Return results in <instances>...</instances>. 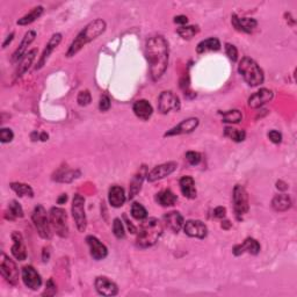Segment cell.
I'll return each mask as SVG.
<instances>
[{
	"label": "cell",
	"mask_w": 297,
	"mask_h": 297,
	"mask_svg": "<svg viewBox=\"0 0 297 297\" xmlns=\"http://www.w3.org/2000/svg\"><path fill=\"white\" fill-rule=\"evenodd\" d=\"M145 56L150 65L151 79L159 80L166 72L170 58V47L164 36H152L146 41Z\"/></svg>",
	"instance_id": "cell-1"
},
{
	"label": "cell",
	"mask_w": 297,
	"mask_h": 297,
	"mask_svg": "<svg viewBox=\"0 0 297 297\" xmlns=\"http://www.w3.org/2000/svg\"><path fill=\"white\" fill-rule=\"evenodd\" d=\"M107 28V24L102 19H96L92 22H90L78 34L77 38L73 40V42L70 45L69 50H67L66 56L67 57H73L76 56L79 51L81 50L85 45L91 43L93 40L99 38L100 35H102L105 33Z\"/></svg>",
	"instance_id": "cell-2"
},
{
	"label": "cell",
	"mask_w": 297,
	"mask_h": 297,
	"mask_svg": "<svg viewBox=\"0 0 297 297\" xmlns=\"http://www.w3.org/2000/svg\"><path fill=\"white\" fill-rule=\"evenodd\" d=\"M161 235H163V225H161L160 220L151 217V218L144 220L140 225L136 245L140 249H148L157 243Z\"/></svg>",
	"instance_id": "cell-3"
},
{
	"label": "cell",
	"mask_w": 297,
	"mask_h": 297,
	"mask_svg": "<svg viewBox=\"0 0 297 297\" xmlns=\"http://www.w3.org/2000/svg\"><path fill=\"white\" fill-rule=\"evenodd\" d=\"M238 72L246 81L247 85L256 87L264 82V72L257 62L250 57H244L238 65Z\"/></svg>",
	"instance_id": "cell-4"
},
{
	"label": "cell",
	"mask_w": 297,
	"mask_h": 297,
	"mask_svg": "<svg viewBox=\"0 0 297 297\" xmlns=\"http://www.w3.org/2000/svg\"><path fill=\"white\" fill-rule=\"evenodd\" d=\"M32 219L35 225L36 230H38L40 237L43 239H50L51 238V224L50 218H49L47 210L44 209L43 206L38 204L35 209L33 211Z\"/></svg>",
	"instance_id": "cell-5"
},
{
	"label": "cell",
	"mask_w": 297,
	"mask_h": 297,
	"mask_svg": "<svg viewBox=\"0 0 297 297\" xmlns=\"http://www.w3.org/2000/svg\"><path fill=\"white\" fill-rule=\"evenodd\" d=\"M49 218H50L51 228L59 237L65 238L69 236V224H67V215L65 210L58 207L51 208L50 213H49Z\"/></svg>",
	"instance_id": "cell-6"
},
{
	"label": "cell",
	"mask_w": 297,
	"mask_h": 297,
	"mask_svg": "<svg viewBox=\"0 0 297 297\" xmlns=\"http://www.w3.org/2000/svg\"><path fill=\"white\" fill-rule=\"evenodd\" d=\"M0 274L5 278L6 282L11 286H17L19 283V268L10 257L1 253V262H0Z\"/></svg>",
	"instance_id": "cell-7"
},
{
	"label": "cell",
	"mask_w": 297,
	"mask_h": 297,
	"mask_svg": "<svg viewBox=\"0 0 297 297\" xmlns=\"http://www.w3.org/2000/svg\"><path fill=\"white\" fill-rule=\"evenodd\" d=\"M72 216L75 219L76 226L79 232H84L86 230L87 219L85 214V198L80 194H76L72 201Z\"/></svg>",
	"instance_id": "cell-8"
},
{
	"label": "cell",
	"mask_w": 297,
	"mask_h": 297,
	"mask_svg": "<svg viewBox=\"0 0 297 297\" xmlns=\"http://www.w3.org/2000/svg\"><path fill=\"white\" fill-rule=\"evenodd\" d=\"M181 107L179 97L176 96L172 91H164L159 96L158 109L161 114H167L170 112H178Z\"/></svg>",
	"instance_id": "cell-9"
},
{
	"label": "cell",
	"mask_w": 297,
	"mask_h": 297,
	"mask_svg": "<svg viewBox=\"0 0 297 297\" xmlns=\"http://www.w3.org/2000/svg\"><path fill=\"white\" fill-rule=\"evenodd\" d=\"M232 198H234V209L236 215L238 217L245 215L250 209L249 195H247L246 189L240 185L235 186Z\"/></svg>",
	"instance_id": "cell-10"
},
{
	"label": "cell",
	"mask_w": 297,
	"mask_h": 297,
	"mask_svg": "<svg viewBox=\"0 0 297 297\" xmlns=\"http://www.w3.org/2000/svg\"><path fill=\"white\" fill-rule=\"evenodd\" d=\"M177 168H178V164L176 161H168V163L158 165V166L154 167L148 173V176H146V178H148V181L155 182L158 181V180L164 179V178L171 176Z\"/></svg>",
	"instance_id": "cell-11"
},
{
	"label": "cell",
	"mask_w": 297,
	"mask_h": 297,
	"mask_svg": "<svg viewBox=\"0 0 297 297\" xmlns=\"http://www.w3.org/2000/svg\"><path fill=\"white\" fill-rule=\"evenodd\" d=\"M198 123H200V121H198V118L186 119V120L180 122L179 124H177L176 127H173L172 129L168 130L164 136L170 137V136H178V135L191 134L198 127Z\"/></svg>",
	"instance_id": "cell-12"
},
{
	"label": "cell",
	"mask_w": 297,
	"mask_h": 297,
	"mask_svg": "<svg viewBox=\"0 0 297 297\" xmlns=\"http://www.w3.org/2000/svg\"><path fill=\"white\" fill-rule=\"evenodd\" d=\"M185 234L193 238H198V239H203L208 235V228L203 222L198 219H191L187 220L183 226Z\"/></svg>",
	"instance_id": "cell-13"
},
{
	"label": "cell",
	"mask_w": 297,
	"mask_h": 297,
	"mask_svg": "<svg viewBox=\"0 0 297 297\" xmlns=\"http://www.w3.org/2000/svg\"><path fill=\"white\" fill-rule=\"evenodd\" d=\"M22 280L24 286L32 290H38L42 284L41 275L33 266H24L22 269Z\"/></svg>",
	"instance_id": "cell-14"
},
{
	"label": "cell",
	"mask_w": 297,
	"mask_h": 297,
	"mask_svg": "<svg viewBox=\"0 0 297 297\" xmlns=\"http://www.w3.org/2000/svg\"><path fill=\"white\" fill-rule=\"evenodd\" d=\"M94 284H96L97 292L102 296H115L119 293L116 283L106 277H98Z\"/></svg>",
	"instance_id": "cell-15"
},
{
	"label": "cell",
	"mask_w": 297,
	"mask_h": 297,
	"mask_svg": "<svg viewBox=\"0 0 297 297\" xmlns=\"http://www.w3.org/2000/svg\"><path fill=\"white\" fill-rule=\"evenodd\" d=\"M86 241L88 247H90L91 256L93 259L99 261V260H103L108 256V250H107V247L101 243L97 237H94V236H87Z\"/></svg>",
	"instance_id": "cell-16"
},
{
	"label": "cell",
	"mask_w": 297,
	"mask_h": 297,
	"mask_svg": "<svg viewBox=\"0 0 297 297\" xmlns=\"http://www.w3.org/2000/svg\"><path fill=\"white\" fill-rule=\"evenodd\" d=\"M60 41H62V34L56 33L54 34L53 36H51L50 40H49V42L45 45V49L43 51V54H42L41 58H40L38 65L35 66V70H40L42 69L45 65V63H47V60L49 59V57H50V55L53 54V51L56 49L58 45H59Z\"/></svg>",
	"instance_id": "cell-17"
},
{
	"label": "cell",
	"mask_w": 297,
	"mask_h": 297,
	"mask_svg": "<svg viewBox=\"0 0 297 297\" xmlns=\"http://www.w3.org/2000/svg\"><path fill=\"white\" fill-rule=\"evenodd\" d=\"M12 239H13V246H12V254L17 260L19 261H23L27 259V251L26 245H24V240L22 235L20 232L14 231L12 234Z\"/></svg>",
	"instance_id": "cell-18"
},
{
	"label": "cell",
	"mask_w": 297,
	"mask_h": 297,
	"mask_svg": "<svg viewBox=\"0 0 297 297\" xmlns=\"http://www.w3.org/2000/svg\"><path fill=\"white\" fill-rule=\"evenodd\" d=\"M273 92L268 88H261L258 92L252 94L249 99V106L251 108H259L265 103H267L273 99Z\"/></svg>",
	"instance_id": "cell-19"
},
{
	"label": "cell",
	"mask_w": 297,
	"mask_h": 297,
	"mask_svg": "<svg viewBox=\"0 0 297 297\" xmlns=\"http://www.w3.org/2000/svg\"><path fill=\"white\" fill-rule=\"evenodd\" d=\"M250 253L253 256H257L260 252V244L254 238H246L243 243L239 245H236L234 247L235 256H241L244 253Z\"/></svg>",
	"instance_id": "cell-20"
},
{
	"label": "cell",
	"mask_w": 297,
	"mask_h": 297,
	"mask_svg": "<svg viewBox=\"0 0 297 297\" xmlns=\"http://www.w3.org/2000/svg\"><path fill=\"white\" fill-rule=\"evenodd\" d=\"M231 22L236 29L247 34L252 33L257 28V26H258L257 20L252 19V18H239L236 14L232 15Z\"/></svg>",
	"instance_id": "cell-21"
},
{
	"label": "cell",
	"mask_w": 297,
	"mask_h": 297,
	"mask_svg": "<svg viewBox=\"0 0 297 297\" xmlns=\"http://www.w3.org/2000/svg\"><path fill=\"white\" fill-rule=\"evenodd\" d=\"M36 38V32L35 30H28L26 34H24L22 41H21V43L19 45V48L17 49V50L14 51L13 56H12V62H18V60L20 59V58H22L24 55H26L27 49L30 44H32V42L35 40Z\"/></svg>",
	"instance_id": "cell-22"
},
{
	"label": "cell",
	"mask_w": 297,
	"mask_h": 297,
	"mask_svg": "<svg viewBox=\"0 0 297 297\" xmlns=\"http://www.w3.org/2000/svg\"><path fill=\"white\" fill-rule=\"evenodd\" d=\"M133 110L135 115L143 121H148L154 113V108L148 100H137L134 103Z\"/></svg>",
	"instance_id": "cell-23"
},
{
	"label": "cell",
	"mask_w": 297,
	"mask_h": 297,
	"mask_svg": "<svg viewBox=\"0 0 297 297\" xmlns=\"http://www.w3.org/2000/svg\"><path fill=\"white\" fill-rule=\"evenodd\" d=\"M164 222L171 231L178 234L183 225V216L179 211H170V213L165 214Z\"/></svg>",
	"instance_id": "cell-24"
},
{
	"label": "cell",
	"mask_w": 297,
	"mask_h": 297,
	"mask_svg": "<svg viewBox=\"0 0 297 297\" xmlns=\"http://www.w3.org/2000/svg\"><path fill=\"white\" fill-rule=\"evenodd\" d=\"M148 176V172H146V167L142 166L140 170L135 174V177L133 178L130 182V188H129V198H134L139 194V192L142 188L144 178Z\"/></svg>",
	"instance_id": "cell-25"
},
{
	"label": "cell",
	"mask_w": 297,
	"mask_h": 297,
	"mask_svg": "<svg viewBox=\"0 0 297 297\" xmlns=\"http://www.w3.org/2000/svg\"><path fill=\"white\" fill-rule=\"evenodd\" d=\"M36 54H38V50H36V49H33V50L28 51V53L21 58V62L19 63L17 72H15V79L21 78L24 73L28 71V69L30 67V65H32L34 59H35Z\"/></svg>",
	"instance_id": "cell-26"
},
{
	"label": "cell",
	"mask_w": 297,
	"mask_h": 297,
	"mask_svg": "<svg viewBox=\"0 0 297 297\" xmlns=\"http://www.w3.org/2000/svg\"><path fill=\"white\" fill-rule=\"evenodd\" d=\"M108 198H109V203L112 204V207L114 208L122 207L125 202L124 189L120 187V186H112L109 189Z\"/></svg>",
	"instance_id": "cell-27"
},
{
	"label": "cell",
	"mask_w": 297,
	"mask_h": 297,
	"mask_svg": "<svg viewBox=\"0 0 297 297\" xmlns=\"http://www.w3.org/2000/svg\"><path fill=\"white\" fill-rule=\"evenodd\" d=\"M180 189H181L182 195L187 198H197V188H195V181L192 177H182L180 179Z\"/></svg>",
	"instance_id": "cell-28"
},
{
	"label": "cell",
	"mask_w": 297,
	"mask_h": 297,
	"mask_svg": "<svg viewBox=\"0 0 297 297\" xmlns=\"http://www.w3.org/2000/svg\"><path fill=\"white\" fill-rule=\"evenodd\" d=\"M272 207L275 211L283 213V211H287L292 207V198L287 194L275 195L273 200H272Z\"/></svg>",
	"instance_id": "cell-29"
},
{
	"label": "cell",
	"mask_w": 297,
	"mask_h": 297,
	"mask_svg": "<svg viewBox=\"0 0 297 297\" xmlns=\"http://www.w3.org/2000/svg\"><path fill=\"white\" fill-rule=\"evenodd\" d=\"M43 12H44L43 6H36V7H34L29 13L23 15L21 19L18 20L17 23L19 24V26H28V24L33 23L34 21L38 20L39 18L43 14Z\"/></svg>",
	"instance_id": "cell-30"
},
{
	"label": "cell",
	"mask_w": 297,
	"mask_h": 297,
	"mask_svg": "<svg viewBox=\"0 0 297 297\" xmlns=\"http://www.w3.org/2000/svg\"><path fill=\"white\" fill-rule=\"evenodd\" d=\"M219 49H220L219 40H217L216 38H210L201 41L200 43L198 44L197 51L198 54H203L207 53V51H217L219 50Z\"/></svg>",
	"instance_id": "cell-31"
},
{
	"label": "cell",
	"mask_w": 297,
	"mask_h": 297,
	"mask_svg": "<svg viewBox=\"0 0 297 297\" xmlns=\"http://www.w3.org/2000/svg\"><path fill=\"white\" fill-rule=\"evenodd\" d=\"M156 200H157V202L160 204V206L171 207L174 206V203H176L178 200V197L172 191H171V189H165V191L158 193Z\"/></svg>",
	"instance_id": "cell-32"
},
{
	"label": "cell",
	"mask_w": 297,
	"mask_h": 297,
	"mask_svg": "<svg viewBox=\"0 0 297 297\" xmlns=\"http://www.w3.org/2000/svg\"><path fill=\"white\" fill-rule=\"evenodd\" d=\"M5 217L10 220H14L17 218H21V217H23V209H22V207L19 204V202L13 200L8 203V208H7V211H6V214H5Z\"/></svg>",
	"instance_id": "cell-33"
},
{
	"label": "cell",
	"mask_w": 297,
	"mask_h": 297,
	"mask_svg": "<svg viewBox=\"0 0 297 297\" xmlns=\"http://www.w3.org/2000/svg\"><path fill=\"white\" fill-rule=\"evenodd\" d=\"M11 188L13 189V191L15 193H17V194L19 195L20 198H23V197L33 198L34 197L33 188L30 187L29 185H26V183H22V182H12L11 183Z\"/></svg>",
	"instance_id": "cell-34"
},
{
	"label": "cell",
	"mask_w": 297,
	"mask_h": 297,
	"mask_svg": "<svg viewBox=\"0 0 297 297\" xmlns=\"http://www.w3.org/2000/svg\"><path fill=\"white\" fill-rule=\"evenodd\" d=\"M80 176V172L79 171H73V170H67V171H59L56 174V178L55 180L58 182H71L75 179Z\"/></svg>",
	"instance_id": "cell-35"
},
{
	"label": "cell",
	"mask_w": 297,
	"mask_h": 297,
	"mask_svg": "<svg viewBox=\"0 0 297 297\" xmlns=\"http://www.w3.org/2000/svg\"><path fill=\"white\" fill-rule=\"evenodd\" d=\"M219 114L223 116V122H226V123H239L241 119H243V114L237 109L220 112Z\"/></svg>",
	"instance_id": "cell-36"
},
{
	"label": "cell",
	"mask_w": 297,
	"mask_h": 297,
	"mask_svg": "<svg viewBox=\"0 0 297 297\" xmlns=\"http://www.w3.org/2000/svg\"><path fill=\"white\" fill-rule=\"evenodd\" d=\"M198 30L200 29L198 26H182L177 29V34L183 40H192L198 33Z\"/></svg>",
	"instance_id": "cell-37"
},
{
	"label": "cell",
	"mask_w": 297,
	"mask_h": 297,
	"mask_svg": "<svg viewBox=\"0 0 297 297\" xmlns=\"http://www.w3.org/2000/svg\"><path fill=\"white\" fill-rule=\"evenodd\" d=\"M224 135L226 137H229V139L235 140V142H237V143L243 142V140L245 139V137H246V133H245L244 130H238V129H235V128H231V127L225 128Z\"/></svg>",
	"instance_id": "cell-38"
},
{
	"label": "cell",
	"mask_w": 297,
	"mask_h": 297,
	"mask_svg": "<svg viewBox=\"0 0 297 297\" xmlns=\"http://www.w3.org/2000/svg\"><path fill=\"white\" fill-rule=\"evenodd\" d=\"M131 215H133L135 219L143 220L148 217V211H146L142 204L135 202V203H133V206H131Z\"/></svg>",
	"instance_id": "cell-39"
},
{
	"label": "cell",
	"mask_w": 297,
	"mask_h": 297,
	"mask_svg": "<svg viewBox=\"0 0 297 297\" xmlns=\"http://www.w3.org/2000/svg\"><path fill=\"white\" fill-rule=\"evenodd\" d=\"M113 232H114L115 237L118 239H123L125 237L124 226L122 224V220L120 218H115L114 223H113Z\"/></svg>",
	"instance_id": "cell-40"
},
{
	"label": "cell",
	"mask_w": 297,
	"mask_h": 297,
	"mask_svg": "<svg viewBox=\"0 0 297 297\" xmlns=\"http://www.w3.org/2000/svg\"><path fill=\"white\" fill-rule=\"evenodd\" d=\"M91 101H92V96H91L90 91L85 90V91L79 92L78 98H77V102L79 106H81V107L88 106L91 103Z\"/></svg>",
	"instance_id": "cell-41"
},
{
	"label": "cell",
	"mask_w": 297,
	"mask_h": 297,
	"mask_svg": "<svg viewBox=\"0 0 297 297\" xmlns=\"http://www.w3.org/2000/svg\"><path fill=\"white\" fill-rule=\"evenodd\" d=\"M13 139L14 134L10 128H2V129L0 130V140H1V143H10L13 140Z\"/></svg>",
	"instance_id": "cell-42"
},
{
	"label": "cell",
	"mask_w": 297,
	"mask_h": 297,
	"mask_svg": "<svg viewBox=\"0 0 297 297\" xmlns=\"http://www.w3.org/2000/svg\"><path fill=\"white\" fill-rule=\"evenodd\" d=\"M186 159H187V161L193 166H195V165H198L201 161V155L198 154V152L195 151H188L187 154H186Z\"/></svg>",
	"instance_id": "cell-43"
},
{
	"label": "cell",
	"mask_w": 297,
	"mask_h": 297,
	"mask_svg": "<svg viewBox=\"0 0 297 297\" xmlns=\"http://www.w3.org/2000/svg\"><path fill=\"white\" fill-rule=\"evenodd\" d=\"M225 53L228 55V57L230 58L232 62H236L238 59V50L234 44L226 43L225 44Z\"/></svg>",
	"instance_id": "cell-44"
},
{
	"label": "cell",
	"mask_w": 297,
	"mask_h": 297,
	"mask_svg": "<svg viewBox=\"0 0 297 297\" xmlns=\"http://www.w3.org/2000/svg\"><path fill=\"white\" fill-rule=\"evenodd\" d=\"M56 293H57V287H56V284H55L53 278H49V280L47 281V284H45V292H44V295H47V296H54Z\"/></svg>",
	"instance_id": "cell-45"
},
{
	"label": "cell",
	"mask_w": 297,
	"mask_h": 297,
	"mask_svg": "<svg viewBox=\"0 0 297 297\" xmlns=\"http://www.w3.org/2000/svg\"><path fill=\"white\" fill-rule=\"evenodd\" d=\"M110 108V99L107 96H102L99 101V109L101 112H107Z\"/></svg>",
	"instance_id": "cell-46"
},
{
	"label": "cell",
	"mask_w": 297,
	"mask_h": 297,
	"mask_svg": "<svg viewBox=\"0 0 297 297\" xmlns=\"http://www.w3.org/2000/svg\"><path fill=\"white\" fill-rule=\"evenodd\" d=\"M268 139H271V142H273L274 144H278V143H281V140H282V135H281L277 130H272L268 133Z\"/></svg>",
	"instance_id": "cell-47"
},
{
	"label": "cell",
	"mask_w": 297,
	"mask_h": 297,
	"mask_svg": "<svg viewBox=\"0 0 297 297\" xmlns=\"http://www.w3.org/2000/svg\"><path fill=\"white\" fill-rule=\"evenodd\" d=\"M226 215V209L224 207H217L215 208V210H214V216L216 217V218H224Z\"/></svg>",
	"instance_id": "cell-48"
},
{
	"label": "cell",
	"mask_w": 297,
	"mask_h": 297,
	"mask_svg": "<svg viewBox=\"0 0 297 297\" xmlns=\"http://www.w3.org/2000/svg\"><path fill=\"white\" fill-rule=\"evenodd\" d=\"M174 22L179 24H186L188 22V19L187 17H185V15H178V17L174 18Z\"/></svg>",
	"instance_id": "cell-49"
},
{
	"label": "cell",
	"mask_w": 297,
	"mask_h": 297,
	"mask_svg": "<svg viewBox=\"0 0 297 297\" xmlns=\"http://www.w3.org/2000/svg\"><path fill=\"white\" fill-rule=\"evenodd\" d=\"M124 217V220H125V223H127V225H128V229H129L130 230V232L131 234H135V232H136V229H135V226L133 225V223L130 222L129 219H128V217L127 216H123Z\"/></svg>",
	"instance_id": "cell-50"
},
{
	"label": "cell",
	"mask_w": 297,
	"mask_h": 297,
	"mask_svg": "<svg viewBox=\"0 0 297 297\" xmlns=\"http://www.w3.org/2000/svg\"><path fill=\"white\" fill-rule=\"evenodd\" d=\"M13 38H14V33H11L10 35L7 36V39H6V41L4 42V43H2V48H6V47H7V45L10 44L12 41H13Z\"/></svg>",
	"instance_id": "cell-51"
},
{
	"label": "cell",
	"mask_w": 297,
	"mask_h": 297,
	"mask_svg": "<svg viewBox=\"0 0 297 297\" xmlns=\"http://www.w3.org/2000/svg\"><path fill=\"white\" fill-rule=\"evenodd\" d=\"M277 189H280V191H286V189H288V185L286 182H283V181H277Z\"/></svg>",
	"instance_id": "cell-52"
},
{
	"label": "cell",
	"mask_w": 297,
	"mask_h": 297,
	"mask_svg": "<svg viewBox=\"0 0 297 297\" xmlns=\"http://www.w3.org/2000/svg\"><path fill=\"white\" fill-rule=\"evenodd\" d=\"M40 136H41V134H39L38 131H33V133L30 134V139H32L33 142H36V140H39Z\"/></svg>",
	"instance_id": "cell-53"
},
{
	"label": "cell",
	"mask_w": 297,
	"mask_h": 297,
	"mask_svg": "<svg viewBox=\"0 0 297 297\" xmlns=\"http://www.w3.org/2000/svg\"><path fill=\"white\" fill-rule=\"evenodd\" d=\"M49 256H50V254H49V250L43 249V257H42V259H43L44 262H47L49 260Z\"/></svg>",
	"instance_id": "cell-54"
},
{
	"label": "cell",
	"mask_w": 297,
	"mask_h": 297,
	"mask_svg": "<svg viewBox=\"0 0 297 297\" xmlns=\"http://www.w3.org/2000/svg\"><path fill=\"white\" fill-rule=\"evenodd\" d=\"M66 201H67V195H66V194H63L62 197H60L59 198H58V203H59V204L65 203Z\"/></svg>",
	"instance_id": "cell-55"
},
{
	"label": "cell",
	"mask_w": 297,
	"mask_h": 297,
	"mask_svg": "<svg viewBox=\"0 0 297 297\" xmlns=\"http://www.w3.org/2000/svg\"><path fill=\"white\" fill-rule=\"evenodd\" d=\"M230 226H231V223L229 222V220H224V222H222V228L223 229H226V230H228Z\"/></svg>",
	"instance_id": "cell-56"
},
{
	"label": "cell",
	"mask_w": 297,
	"mask_h": 297,
	"mask_svg": "<svg viewBox=\"0 0 297 297\" xmlns=\"http://www.w3.org/2000/svg\"><path fill=\"white\" fill-rule=\"evenodd\" d=\"M49 139V135L47 133H41V136H40V139L42 140V142H45V140H48Z\"/></svg>",
	"instance_id": "cell-57"
}]
</instances>
